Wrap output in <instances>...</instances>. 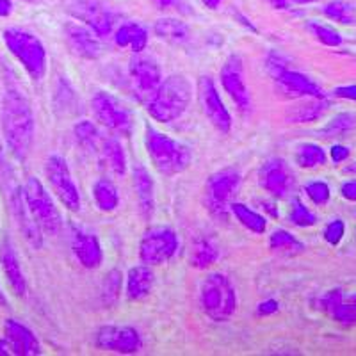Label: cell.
I'll return each instance as SVG.
<instances>
[{
	"label": "cell",
	"instance_id": "1",
	"mask_svg": "<svg viewBox=\"0 0 356 356\" xmlns=\"http://www.w3.org/2000/svg\"><path fill=\"white\" fill-rule=\"evenodd\" d=\"M2 132L11 154L24 161L33 148L34 116L27 98L17 89H8L2 100Z\"/></svg>",
	"mask_w": 356,
	"mask_h": 356
},
{
	"label": "cell",
	"instance_id": "2",
	"mask_svg": "<svg viewBox=\"0 0 356 356\" xmlns=\"http://www.w3.org/2000/svg\"><path fill=\"white\" fill-rule=\"evenodd\" d=\"M193 100V86L184 75H171L162 81L148 100V113L155 122L171 123L182 118Z\"/></svg>",
	"mask_w": 356,
	"mask_h": 356
},
{
	"label": "cell",
	"instance_id": "3",
	"mask_svg": "<svg viewBox=\"0 0 356 356\" xmlns=\"http://www.w3.org/2000/svg\"><path fill=\"white\" fill-rule=\"evenodd\" d=\"M146 150L159 173L175 177L182 173L191 164V150L184 143L170 138L166 134L157 132L152 127H146Z\"/></svg>",
	"mask_w": 356,
	"mask_h": 356
},
{
	"label": "cell",
	"instance_id": "4",
	"mask_svg": "<svg viewBox=\"0 0 356 356\" xmlns=\"http://www.w3.org/2000/svg\"><path fill=\"white\" fill-rule=\"evenodd\" d=\"M200 301L205 316L216 323H227L237 310V294L234 285L228 276L221 273H212L203 280Z\"/></svg>",
	"mask_w": 356,
	"mask_h": 356
},
{
	"label": "cell",
	"instance_id": "5",
	"mask_svg": "<svg viewBox=\"0 0 356 356\" xmlns=\"http://www.w3.org/2000/svg\"><path fill=\"white\" fill-rule=\"evenodd\" d=\"M4 43L11 56L20 63L33 81H41L47 73V50L34 34L24 29H6Z\"/></svg>",
	"mask_w": 356,
	"mask_h": 356
},
{
	"label": "cell",
	"instance_id": "6",
	"mask_svg": "<svg viewBox=\"0 0 356 356\" xmlns=\"http://www.w3.org/2000/svg\"><path fill=\"white\" fill-rule=\"evenodd\" d=\"M24 198L34 221L49 235H57L63 228V218L52 196L36 177H31L24 187Z\"/></svg>",
	"mask_w": 356,
	"mask_h": 356
},
{
	"label": "cell",
	"instance_id": "7",
	"mask_svg": "<svg viewBox=\"0 0 356 356\" xmlns=\"http://www.w3.org/2000/svg\"><path fill=\"white\" fill-rule=\"evenodd\" d=\"M241 186V173L235 168H225L209 177L205 186V205L219 221H227L230 200Z\"/></svg>",
	"mask_w": 356,
	"mask_h": 356
},
{
	"label": "cell",
	"instance_id": "8",
	"mask_svg": "<svg viewBox=\"0 0 356 356\" xmlns=\"http://www.w3.org/2000/svg\"><path fill=\"white\" fill-rule=\"evenodd\" d=\"M11 170L8 168L6 161L0 157V178L8 182L6 191H8L9 205H11V212L15 216V221H17L18 228L24 234V237L27 239V243L34 248V250H40L43 246V230L40 228L36 221H34L33 214L29 212V207L25 203L24 198V189L13 182V178L9 177Z\"/></svg>",
	"mask_w": 356,
	"mask_h": 356
},
{
	"label": "cell",
	"instance_id": "9",
	"mask_svg": "<svg viewBox=\"0 0 356 356\" xmlns=\"http://www.w3.org/2000/svg\"><path fill=\"white\" fill-rule=\"evenodd\" d=\"M91 107H93L95 118L106 129L113 130V132L120 134V136H127V138L132 134V113L114 95L106 93V91H98V93H95L93 100H91Z\"/></svg>",
	"mask_w": 356,
	"mask_h": 356
},
{
	"label": "cell",
	"instance_id": "10",
	"mask_svg": "<svg viewBox=\"0 0 356 356\" xmlns=\"http://www.w3.org/2000/svg\"><path fill=\"white\" fill-rule=\"evenodd\" d=\"M44 175L49 180L50 187L56 193V196L61 200L63 205L72 212H77L81 209V195L73 182V177L70 173V168L61 155H50L44 164Z\"/></svg>",
	"mask_w": 356,
	"mask_h": 356
},
{
	"label": "cell",
	"instance_id": "11",
	"mask_svg": "<svg viewBox=\"0 0 356 356\" xmlns=\"http://www.w3.org/2000/svg\"><path fill=\"white\" fill-rule=\"evenodd\" d=\"M68 11L97 36H109L116 24V13L106 0H68Z\"/></svg>",
	"mask_w": 356,
	"mask_h": 356
},
{
	"label": "cell",
	"instance_id": "12",
	"mask_svg": "<svg viewBox=\"0 0 356 356\" xmlns=\"http://www.w3.org/2000/svg\"><path fill=\"white\" fill-rule=\"evenodd\" d=\"M178 250V237L171 228L157 227L145 234L139 246V257L148 266H161L173 259Z\"/></svg>",
	"mask_w": 356,
	"mask_h": 356
},
{
	"label": "cell",
	"instance_id": "13",
	"mask_svg": "<svg viewBox=\"0 0 356 356\" xmlns=\"http://www.w3.org/2000/svg\"><path fill=\"white\" fill-rule=\"evenodd\" d=\"M95 344L104 351L134 355L143 348L141 335L132 326H104L97 332Z\"/></svg>",
	"mask_w": 356,
	"mask_h": 356
},
{
	"label": "cell",
	"instance_id": "14",
	"mask_svg": "<svg viewBox=\"0 0 356 356\" xmlns=\"http://www.w3.org/2000/svg\"><path fill=\"white\" fill-rule=\"evenodd\" d=\"M259 182L273 198H287L296 186V178L292 170L284 159H271L264 162L259 171Z\"/></svg>",
	"mask_w": 356,
	"mask_h": 356
},
{
	"label": "cell",
	"instance_id": "15",
	"mask_svg": "<svg viewBox=\"0 0 356 356\" xmlns=\"http://www.w3.org/2000/svg\"><path fill=\"white\" fill-rule=\"evenodd\" d=\"M221 84L241 113L251 111V95L244 81V66L239 56H230L221 68Z\"/></svg>",
	"mask_w": 356,
	"mask_h": 356
},
{
	"label": "cell",
	"instance_id": "16",
	"mask_svg": "<svg viewBox=\"0 0 356 356\" xmlns=\"http://www.w3.org/2000/svg\"><path fill=\"white\" fill-rule=\"evenodd\" d=\"M198 95H200V104L209 118V122L216 127L221 134H228L232 129V116L228 109L225 107L219 95L218 88H216L214 81L211 77H202L198 84Z\"/></svg>",
	"mask_w": 356,
	"mask_h": 356
},
{
	"label": "cell",
	"instance_id": "17",
	"mask_svg": "<svg viewBox=\"0 0 356 356\" xmlns=\"http://www.w3.org/2000/svg\"><path fill=\"white\" fill-rule=\"evenodd\" d=\"M129 75L134 84V89L138 91L141 100L152 98V95L157 91V88L162 82L161 66L152 57H134L129 65Z\"/></svg>",
	"mask_w": 356,
	"mask_h": 356
},
{
	"label": "cell",
	"instance_id": "18",
	"mask_svg": "<svg viewBox=\"0 0 356 356\" xmlns=\"http://www.w3.org/2000/svg\"><path fill=\"white\" fill-rule=\"evenodd\" d=\"M271 77L275 79L278 88L282 89L287 97H292V98H324L326 97L317 82H314L310 77H307L305 73L289 70L287 66L280 68L278 72L273 73Z\"/></svg>",
	"mask_w": 356,
	"mask_h": 356
},
{
	"label": "cell",
	"instance_id": "19",
	"mask_svg": "<svg viewBox=\"0 0 356 356\" xmlns=\"http://www.w3.org/2000/svg\"><path fill=\"white\" fill-rule=\"evenodd\" d=\"M66 41L75 56L82 59H98L104 52L102 41L89 27L79 24L66 25Z\"/></svg>",
	"mask_w": 356,
	"mask_h": 356
},
{
	"label": "cell",
	"instance_id": "20",
	"mask_svg": "<svg viewBox=\"0 0 356 356\" xmlns=\"http://www.w3.org/2000/svg\"><path fill=\"white\" fill-rule=\"evenodd\" d=\"M4 335L8 340L11 355L18 356H36L41 355V344L25 324L15 319H8L4 323Z\"/></svg>",
	"mask_w": 356,
	"mask_h": 356
},
{
	"label": "cell",
	"instance_id": "21",
	"mask_svg": "<svg viewBox=\"0 0 356 356\" xmlns=\"http://www.w3.org/2000/svg\"><path fill=\"white\" fill-rule=\"evenodd\" d=\"M72 250L73 255L77 257L81 266L86 269H97L104 260V251H102V244L97 235L82 228L73 230Z\"/></svg>",
	"mask_w": 356,
	"mask_h": 356
},
{
	"label": "cell",
	"instance_id": "22",
	"mask_svg": "<svg viewBox=\"0 0 356 356\" xmlns=\"http://www.w3.org/2000/svg\"><path fill=\"white\" fill-rule=\"evenodd\" d=\"M0 266H2V271H4L9 285H11L13 292L24 298L27 294V282H25L24 273H22L20 260L15 253V248L8 239L2 241V244H0Z\"/></svg>",
	"mask_w": 356,
	"mask_h": 356
},
{
	"label": "cell",
	"instance_id": "23",
	"mask_svg": "<svg viewBox=\"0 0 356 356\" xmlns=\"http://www.w3.org/2000/svg\"><path fill=\"white\" fill-rule=\"evenodd\" d=\"M134 187H136V195H138L139 211L145 219H150L155 209V187L150 173L146 171L143 164L134 166Z\"/></svg>",
	"mask_w": 356,
	"mask_h": 356
},
{
	"label": "cell",
	"instance_id": "24",
	"mask_svg": "<svg viewBox=\"0 0 356 356\" xmlns=\"http://www.w3.org/2000/svg\"><path fill=\"white\" fill-rule=\"evenodd\" d=\"M330 102L328 98H307L296 106L289 107L285 113V120L289 123H314L328 113Z\"/></svg>",
	"mask_w": 356,
	"mask_h": 356
},
{
	"label": "cell",
	"instance_id": "25",
	"mask_svg": "<svg viewBox=\"0 0 356 356\" xmlns=\"http://www.w3.org/2000/svg\"><path fill=\"white\" fill-rule=\"evenodd\" d=\"M155 284V275L148 266H136L127 276V298L130 301H141L150 294Z\"/></svg>",
	"mask_w": 356,
	"mask_h": 356
},
{
	"label": "cell",
	"instance_id": "26",
	"mask_svg": "<svg viewBox=\"0 0 356 356\" xmlns=\"http://www.w3.org/2000/svg\"><path fill=\"white\" fill-rule=\"evenodd\" d=\"M114 41L120 49L130 47L134 54H141L148 43V31L141 24L129 22V24H123L118 29L116 34H114Z\"/></svg>",
	"mask_w": 356,
	"mask_h": 356
},
{
	"label": "cell",
	"instance_id": "27",
	"mask_svg": "<svg viewBox=\"0 0 356 356\" xmlns=\"http://www.w3.org/2000/svg\"><path fill=\"white\" fill-rule=\"evenodd\" d=\"M100 154L114 175H118V177H123V175L127 173L125 150H123L122 143L118 141V139H114V138L102 139Z\"/></svg>",
	"mask_w": 356,
	"mask_h": 356
},
{
	"label": "cell",
	"instance_id": "28",
	"mask_svg": "<svg viewBox=\"0 0 356 356\" xmlns=\"http://www.w3.org/2000/svg\"><path fill=\"white\" fill-rule=\"evenodd\" d=\"M155 34L173 44H184L189 40V27L177 18H162L155 24Z\"/></svg>",
	"mask_w": 356,
	"mask_h": 356
},
{
	"label": "cell",
	"instance_id": "29",
	"mask_svg": "<svg viewBox=\"0 0 356 356\" xmlns=\"http://www.w3.org/2000/svg\"><path fill=\"white\" fill-rule=\"evenodd\" d=\"M328 155L324 148L317 143H303L296 150V164L303 170H316L326 164Z\"/></svg>",
	"mask_w": 356,
	"mask_h": 356
},
{
	"label": "cell",
	"instance_id": "30",
	"mask_svg": "<svg viewBox=\"0 0 356 356\" xmlns=\"http://www.w3.org/2000/svg\"><path fill=\"white\" fill-rule=\"evenodd\" d=\"M93 198L102 212H114L120 205L118 189L109 178H100L93 187Z\"/></svg>",
	"mask_w": 356,
	"mask_h": 356
},
{
	"label": "cell",
	"instance_id": "31",
	"mask_svg": "<svg viewBox=\"0 0 356 356\" xmlns=\"http://www.w3.org/2000/svg\"><path fill=\"white\" fill-rule=\"evenodd\" d=\"M230 212L237 218V221L243 225L244 228H248L253 234H264L267 228V219L262 214H259L257 211L250 209L244 203H230Z\"/></svg>",
	"mask_w": 356,
	"mask_h": 356
},
{
	"label": "cell",
	"instance_id": "32",
	"mask_svg": "<svg viewBox=\"0 0 356 356\" xmlns=\"http://www.w3.org/2000/svg\"><path fill=\"white\" fill-rule=\"evenodd\" d=\"M353 130H356V113H340L321 129V136L326 139L344 138Z\"/></svg>",
	"mask_w": 356,
	"mask_h": 356
},
{
	"label": "cell",
	"instance_id": "33",
	"mask_svg": "<svg viewBox=\"0 0 356 356\" xmlns=\"http://www.w3.org/2000/svg\"><path fill=\"white\" fill-rule=\"evenodd\" d=\"M218 259H219V251L211 241H205V239L196 241L193 255H191V266L196 267V269H209L212 264L218 262Z\"/></svg>",
	"mask_w": 356,
	"mask_h": 356
},
{
	"label": "cell",
	"instance_id": "34",
	"mask_svg": "<svg viewBox=\"0 0 356 356\" xmlns=\"http://www.w3.org/2000/svg\"><path fill=\"white\" fill-rule=\"evenodd\" d=\"M269 248L273 251L280 253H289V255H298L305 250V244L298 241L291 232L287 230H276L273 232L271 239H269Z\"/></svg>",
	"mask_w": 356,
	"mask_h": 356
},
{
	"label": "cell",
	"instance_id": "35",
	"mask_svg": "<svg viewBox=\"0 0 356 356\" xmlns=\"http://www.w3.org/2000/svg\"><path fill=\"white\" fill-rule=\"evenodd\" d=\"M73 134H75V139H77V143L82 148H86V150L89 152L98 150V145L102 143V138L100 132H98V129L93 123L88 122V120L79 122L77 125H75V129H73Z\"/></svg>",
	"mask_w": 356,
	"mask_h": 356
},
{
	"label": "cell",
	"instance_id": "36",
	"mask_svg": "<svg viewBox=\"0 0 356 356\" xmlns=\"http://www.w3.org/2000/svg\"><path fill=\"white\" fill-rule=\"evenodd\" d=\"M323 13L330 20L337 22V24L342 25H353L356 24V13L355 8L348 2H342V0H333L330 4H326L323 8Z\"/></svg>",
	"mask_w": 356,
	"mask_h": 356
},
{
	"label": "cell",
	"instance_id": "37",
	"mask_svg": "<svg viewBox=\"0 0 356 356\" xmlns=\"http://www.w3.org/2000/svg\"><path fill=\"white\" fill-rule=\"evenodd\" d=\"M330 316L340 324H356V292L342 296L339 303L330 312Z\"/></svg>",
	"mask_w": 356,
	"mask_h": 356
},
{
	"label": "cell",
	"instance_id": "38",
	"mask_svg": "<svg viewBox=\"0 0 356 356\" xmlns=\"http://www.w3.org/2000/svg\"><path fill=\"white\" fill-rule=\"evenodd\" d=\"M289 221L294 225V227L300 228H310L314 225H317V216L301 202L300 198L292 200V209L291 214H289Z\"/></svg>",
	"mask_w": 356,
	"mask_h": 356
},
{
	"label": "cell",
	"instance_id": "39",
	"mask_svg": "<svg viewBox=\"0 0 356 356\" xmlns=\"http://www.w3.org/2000/svg\"><path fill=\"white\" fill-rule=\"evenodd\" d=\"M308 29H310L312 34L316 36V40L319 41V43H323L324 47H340L342 41H344L339 31H335V29L330 27V25L310 22V24H308Z\"/></svg>",
	"mask_w": 356,
	"mask_h": 356
},
{
	"label": "cell",
	"instance_id": "40",
	"mask_svg": "<svg viewBox=\"0 0 356 356\" xmlns=\"http://www.w3.org/2000/svg\"><path fill=\"white\" fill-rule=\"evenodd\" d=\"M120 292H122V275L118 271H111L106 276L104 287H102V301L106 307H113L120 300Z\"/></svg>",
	"mask_w": 356,
	"mask_h": 356
},
{
	"label": "cell",
	"instance_id": "41",
	"mask_svg": "<svg viewBox=\"0 0 356 356\" xmlns=\"http://www.w3.org/2000/svg\"><path fill=\"white\" fill-rule=\"evenodd\" d=\"M305 193H307L308 200L317 207H324L332 198V189L323 180H312V182H308L305 186Z\"/></svg>",
	"mask_w": 356,
	"mask_h": 356
},
{
	"label": "cell",
	"instance_id": "42",
	"mask_svg": "<svg viewBox=\"0 0 356 356\" xmlns=\"http://www.w3.org/2000/svg\"><path fill=\"white\" fill-rule=\"evenodd\" d=\"M346 235V222L342 221V219H332V221L324 227V232H323V237L324 241L328 244H332V246H339L340 243H342V239H344Z\"/></svg>",
	"mask_w": 356,
	"mask_h": 356
},
{
	"label": "cell",
	"instance_id": "43",
	"mask_svg": "<svg viewBox=\"0 0 356 356\" xmlns=\"http://www.w3.org/2000/svg\"><path fill=\"white\" fill-rule=\"evenodd\" d=\"M342 296H344V291H342V289H333V291H328L324 296H321L319 308L326 312V314H330V312L333 310V307L339 303Z\"/></svg>",
	"mask_w": 356,
	"mask_h": 356
},
{
	"label": "cell",
	"instance_id": "44",
	"mask_svg": "<svg viewBox=\"0 0 356 356\" xmlns=\"http://www.w3.org/2000/svg\"><path fill=\"white\" fill-rule=\"evenodd\" d=\"M330 157H332V161L335 162V164H342V162H346L351 157V150L344 145H333L332 148H330Z\"/></svg>",
	"mask_w": 356,
	"mask_h": 356
},
{
	"label": "cell",
	"instance_id": "45",
	"mask_svg": "<svg viewBox=\"0 0 356 356\" xmlns=\"http://www.w3.org/2000/svg\"><path fill=\"white\" fill-rule=\"evenodd\" d=\"M333 95H335L337 98H342V100L356 102V84L339 86V88L333 89Z\"/></svg>",
	"mask_w": 356,
	"mask_h": 356
},
{
	"label": "cell",
	"instance_id": "46",
	"mask_svg": "<svg viewBox=\"0 0 356 356\" xmlns=\"http://www.w3.org/2000/svg\"><path fill=\"white\" fill-rule=\"evenodd\" d=\"M280 308L278 301L275 300H266L262 301V303L259 305V308H257V314H259L260 317H267V316H273V314H276Z\"/></svg>",
	"mask_w": 356,
	"mask_h": 356
},
{
	"label": "cell",
	"instance_id": "47",
	"mask_svg": "<svg viewBox=\"0 0 356 356\" xmlns=\"http://www.w3.org/2000/svg\"><path fill=\"white\" fill-rule=\"evenodd\" d=\"M340 196L348 202H356V178L340 186Z\"/></svg>",
	"mask_w": 356,
	"mask_h": 356
},
{
	"label": "cell",
	"instance_id": "48",
	"mask_svg": "<svg viewBox=\"0 0 356 356\" xmlns=\"http://www.w3.org/2000/svg\"><path fill=\"white\" fill-rule=\"evenodd\" d=\"M13 11L11 0H0V17H9Z\"/></svg>",
	"mask_w": 356,
	"mask_h": 356
},
{
	"label": "cell",
	"instance_id": "49",
	"mask_svg": "<svg viewBox=\"0 0 356 356\" xmlns=\"http://www.w3.org/2000/svg\"><path fill=\"white\" fill-rule=\"evenodd\" d=\"M260 205H262L264 211L269 212V214H271L273 218H278V211H276L275 203H271V202H260Z\"/></svg>",
	"mask_w": 356,
	"mask_h": 356
},
{
	"label": "cell",
	"instance_id": "50",
	"mask_svg": "<svg viewBox=\"0 0 356 356\" xmlns=\"http://www.w3.org/2000/svg\"><path fill=\"white\" fill-rule=\"evenodd\" d=\"M11 355V348H9L8 340H6V337L2 340H0V356H8Z\"/></svg>",
	"mask_w": 356,
	"mask_h": 356
},
{
	"label": "cell",
	"instance_id": "51",
	"mask_svg": "<svg viewBox=\"0 0 356 356\" xmlns=\"http://www.w3.org/2000/svg\"><path fill=\"white\" fill-rule=\"evenodd\" d=\"M154 2H155V4H157L161 9L171 8V6L177 4V0H154Z\"/></svg>",
	"mask_w": 356,
	"mask_h": 356
},
{
	"label": "cell",
	"instance_id": "52",
	"mask_svg": "<svg viewBox=\"0 0 356 356\" xmlns=\"http://www.w3.org/2000/svg\"><path fill=\"white\" fill-rule=\"evenodd\" d=\"M273 8L276 9H287L289 8V0H269Z\"/></svg>",
	"mask_w": 356,
	"mask_h": 356
},
{
	"label": "cell",
	"instance_id": "53",
	"mask_svg": "<svg viewBox=\"0 0 356 356\" xmlns=\"http://www.w3.org/2000/svg\"><path fill=\"white\" fill-rule=\"evenodd\" d=\"M203 4L207 6V8H211V9H218L219 4H221L222 0H202Z\"/></svg>",
	"mask_w": 356,
	"mask_h": 356
},
{
	"label": "cell",
	"instance_id": "54",
	"mask_svg": "<svg viewBox=\"0 0 356 356\" xmlns=\"http://www.w3.org/2000/svg\"><path fill=\"white\" fill-rule=\"evenodd\" d=\"M346 173H353V175H356V164H351V166L346 168Z\"/></svg>",
	"mask_w": 356,
	"mask_h": 356
},
{
	"label": "cell",
	"instance_id": "55",
	"mask_svg": "<svg viewBox=\"0 0 356 356\" xmlns=\"http://www.w3.org/2000/svg\"><path fill=\"white\" fill-rule=\"evenodd\" d=\"M298 4H310V2H317V0H294Z\"/></svg>",
	"mask_w": 356,
	"mask_h": 356
},
{
	"label": "cell",
	"instance_id": "56",
	"mask_svg": "<svg viewBox=\"0 0 356 356\" xmlns=\"http://www.w3.org/2000/svg\"><path fill=\"white\" fill-rule=\"evenodd\" d=\"M0 303L6 305V300H4V296H2V291H0Z\"/></svg>",
	"mask_w": 356,
	"mask_h": 356
}]
</instances>
